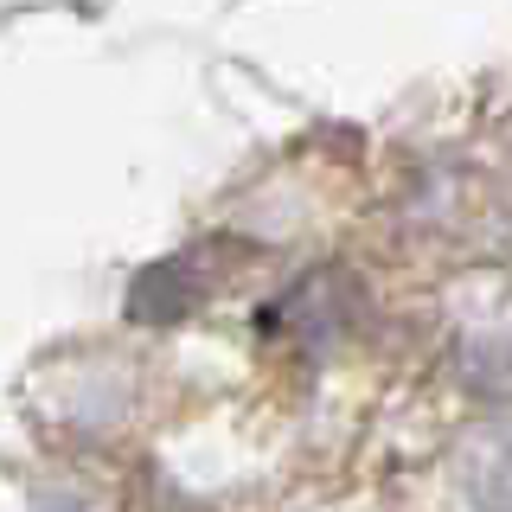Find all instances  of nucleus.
<instances>
[{
    "instance_id": "obj_1",
    "label": "nucleus",
    "mask_w": 512,
    "mask_h": 512,
    "mask_svg": "<svg viewBox=\"0 0 512 512\" xmlns=\"http://www.w3.org/2000/svg\"><path fill=\"white\" fill-rule=\"evenodd\" d=\"M487 493H493V512H512V442L500 448V461H493V480H487Z\"/></svg>"
}]
</instances>
